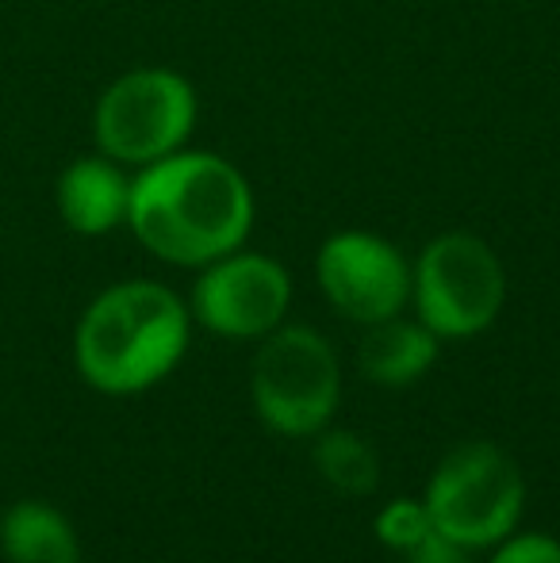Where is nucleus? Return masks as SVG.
<instances>
[{
	"label": "nucleus",
	"instance_id": "nucleus-10",
	"mask_svg": "<svg viewBox=\"0 0 560 563\" xmlns=\"http://www.w3.org/2000/svg\"><path fill=\"white\" fill-rule=\"evenodd\" d=\"M131 185L100 157H81L58 180V208L77 234H105L128 219Z\"/></svg>",
	"mask_w": 560,
	"mask_h": 563
},
{
	"label": "nucleus",
	"instance_id": "nucleus-7",
	"mask_svg": "<svg viewBox=\"0 0 560 563\" xmlns=\"http://www.w3.org/2000/svg\"><path fill=\"white\" fill-rule=\"evenodd\" d=\"M315 276L330 307L361 327L396 319L411 299V268L404 253L365 230L327 238L315 261Z\"/></svg>",
	"mask_w": 560,
	"mask_h": 563
},
{
	"label": "nucleus",
	"instance_id": "nucleus-11",
	"mask_svg": "<svg viewBox=\"0 0 560 563\" xmlns=\"http://www.w3.org/2000/svg\"><path fill=\"white\" fill-rule=\"evenodd\" d=\"M0 549L12 563H77L81 544H77L74 526L66 514L46 503H15L0 521Z\"/></svg>",
	"mask_w": 560,
	"mask_h": 563
},
{
	"label": "nucleus",
	"instance_id": "nucleus-2",
	"mask_svg": "<svg viewBox=\"0 0 560 563\" xmlns=\"http://www.w3.org/2000/svg\"><path fill=\"white\" fill-rule=\"evenodd\" d=\"M193 311L169 288L128 280L92 299L74 338L77 372L105 395H139L180 364Z\"/></svg>",
	"mask_w": 560,
	"mask_h": 563
},
{
	"label": "nucleus",
	"instance_id": "nucleus-12",
	"mask_svg": "<svg viewBox=\"0 0 560 563\" xmlns=\"http://www.w3.org/2000/svg\"><path fill=\"white\" fill-rule=\"evenodd\" d=\"M315 467H319L322 483L345 498H365L381 483V456H376L373 441L361 438L353 430H322L315 433Z\"/></svg>",
	"mask_w": 560,
	"mask_h": 563
},
{
	"label": "nucleus",
	"instance_id": "nucleus-1",
	"mask_svg": "<svg viewBox=\"0 0 560 563\" xmlns=\"http://www.w3.org/2000/svg\"><path fill=\"white\" fill-rule=\"evenodd\" d=\"M128 223L154 257L211 265L246 242L254 200L242 173L223 157H162L131 185Z\"/></svg>",
	"mask_w": 560,
	"mask_h": 563
},
{
	"label": "nucleus",
	"instance_id": "nucleus-14",
	"mask_svg": "<svg viewBox=\"0 0 560 563\" xmlns=\"http://www.w3.org/2000/svg\"><path fill=\"white\" fill-rule=\"evenodd\" d=\"M487 563H560V541L553 533H510Z\"/></svg>",
	"mask_w": 560,
	"mask_h": 563
},
{
	"label": "nucleus",
	"instance_id": "nucleus-3",
	"mask_svg": "<svg viewBox=\"0 0 560 563\" xmlns=\"http://www.w3.org/2000/svg\"><path fill=\"white\" fill-rule=\"evenodd\" d=\"M422 506L433 529L457 549H495L523 518V467L495 441H464L438 460L422 490Z\"/></svg>",
	"mask_w": 560,
	"mask_h": 563
},
{
	"label": "nucleus",
	"instance_id": "nucleus-9",
	"mask_svg": "<svg viewBox=\"0 0 560 563\" xmlns=\"http://www.w3.org/2000/svg\"><path fill=\"white\" fill-rule=\"evenodd\" d=\"M438 341L441 338L430 334L422 322H407L399 314L376 322L358 345L361 376L376 387H392V391L419 384L438 361Z\"/></svg>",
	"mask_w": 560,
	"mask_h": 563
},
{
	"label": "nucleus",
	"instance_id": "nucleus-5",
	"mask_svg": "<svg viewBox=\"0 0 560 563\" xmlns=\"http://www.w3.org/2000/svg\"><path fill=\"white\" fill-rule=\"evenodd\" d=\"M419 322L438 338H476L499 319L507 276L492 245L472 234H441L422 250L411 276Z\"/></svg>",
	"mask_w": 560,
	"mask_h": 563
},
{
	"label": "nucleus",
	"instance_id": "nucleus-15",
	"mask_svg": "<svg viewBox=\"0 0 560 563\" xmlns=\"http://www.w3.org/2000/svg\"><path fill=\"white\" fill-rule=\"evenodd\" d=\"M449 563H464V556H461V560H449Z\"/></svg>",
	"mask_w": 560,
	"mask_h": 563
},
{
	"label": "nucleus",
	"instance_id": "nucleus-13",
	"mask_svg": "<svg viewBox=\"0 0 560 563\" xmlns=\"http://www.w3.org/2000/svg\"><path fill=\"white\" fill-rule=\"evenodd\" d=\"M373 529H376V537H381V544H388L392 552L407 556L415 544L433 533V521H430V514H426L422 498H392V503L376 514Z\"/></svg>",
	"mask_w": 560,
	"mask_h": 563
},
{
	"label": "nucleus",
	"instance_id": "nucleus-6",
	"mask_svg": "<svg viewBox=\"0 0 560 563\" xmlns=\"http://www.w3.org/2000/svg\"><path fill=\"white\" fill-rule=\"evenodd\" d=\"M196 97L169 69H135L120 77L97 104V142L108 157L150 165L169 157L188 139Z\"/></svg>",
	"mask_w": 560,
	"mask_h": 563
},
{
	"label": "nucleus",
	"instance_id": "nucleus-8",
	"mask_svg": "<svg viewBox=\"0 0 560 563\" xmlns=\"http://www.w3.org/2000/svg\"><path fill=\"white\" fill-rule=\"evenodd\" d=\"M292 280L281 261L262 253H227L211 261L193 288V314L208 334L231 341L265 338L284 322Z\"/></svg>",
	"mask_w": 560,
	"mask_h": 563
},
{
	"label": "nucleus",
	"instance_id": "nucleus-4",
	"mask_svg": "<svg viewBox=\"0 0 560 563\" xmlns=\"http://www.w3.org/2000/svg\"><path fill=\"white\" fill-rule=\"evenodd\" d=\"M254 410L281 438H315L338 415L342 402V364L319 330L281 327L262 338L250 364Z\"/></svg>",
	"mask_w": 560,
	"mask_h": 563
}]
</instances>
